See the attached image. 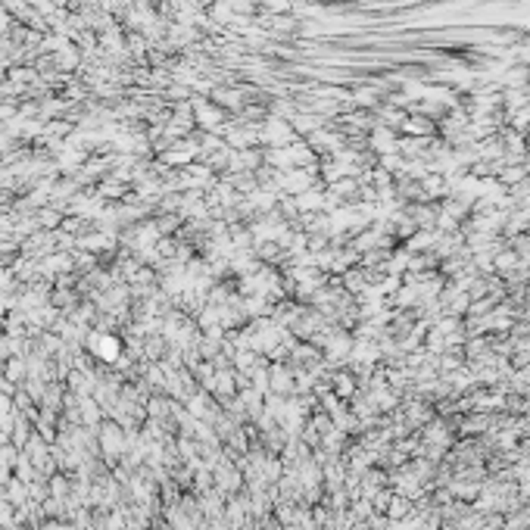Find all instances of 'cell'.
<instances>
[{
  "label": "cell",
  "mask_w": 530,
  "mask_h": 530,
  "mask_svg": "<svg viewBox=\"0 0 530 530\" xmlns=\"http://www.w3.org/2000/svg\"><path fill=\"white\" fill-rule=\"evenodd\" d=\"M397 144H399V134L384 128V125H374L371 131H368V150L374 153V156H387V153H397Z\"/></svg>",
  "instance_id": "6da1fadb"
},
{
  "label": "cell",
  "mask_w": 530,
  "mask_h": 530,
  "mask_svg": "<svg viewBox=\"0 0 530 530\" xmlns=\"http://www.w3.org/2000/svg\"><path fill=\"white\" fill-rule=\"evenodd\" d=\"M508 246L518 253L521 265L530 268V231H521V234H515V237H508Z\"/></svg>",
  "instance_id": "30bf717a"
},
{
  "label": "cell",
  "mask_w": 530,
  "mask_h": 530,
  "mask_svg": "<svg viewBox=\"0 0 530 530\" xmlns=\"http://www.w3.org/2000/svg\"><path fill=\"white\" fill-rule=\"evenodd\" d=\"M418 184H421V200H425V203H440L443 197L452 193L449 191V184H446V178H443L440 172H427Z\"/></svg>",
  "instance_id": "7a4b0ae2"
},
{
  "label": "cell",
  "mask_w": 530,
  "mask_h": 530,
  "mask_svg": "<svg viewBox=\"0 0 530 530\" xmlns=\"http://www.w3.org/2000/svg\"><path fill=\"white\" fill-rule=\"evenodd\" d=\"M253 256H256L263 265H281L284 250H281L274 240H256V244H253Z\"/></svg>",
  "instance_id": "52a82bcc"
},
{
  "label": "cell",
  "mask_w": 530,
  "mask_h": 530,
  "mask_svg": "<svg viewBox=\"0 0 530 530\" xmlns=\"http://www.w3.org/2000/svg\"><path fill=\"white\" fill-rule=\"evenodd\" d=\"M471 263L478 274H493V253H474Z\"/></svg>",
  "instance_id": "8fae6325"
},
{
  "label": "cell",
  "mask_w": 530,
  "mask_h": 530,
  "mask_svg": "<svg viewBox=\"0 0 530 530\" xmlns=\"http://www.w3.org/2000/svg\"><path fill=\"white\" fill-rule=\"evenodd\" d=\"M331 390L337 393L340 399H353L355 397V390H359V378H355L353 371H334L331 374Z\"/></svg>",
  "instance_id": "8992f818"
},
{
  "label": "cell",
  "mask_w": 530,
  "mask_h": 530,
  "mask_svg": "<svg viewBox=\"0 0 530 530\" xmlns=\"http://www.w3.org/2000/svg\"><path fill=\"white\" fill-rule=\"evenodd\" d=\"M406 212L418 231H437V203H408Z\"/></svg>",
  "instance_id": "3957f363"
},
{
  "label": "cell",
  "mask_w": 530,
  "mask_h": 530,
  "mask_svg": "<svg viewBox=\"0 0 530 530\" xmlns=\"http://www.w3.org/2000/svg\"><path fill=\"white\" fill-rule=\"evenodd\" d=\"M340 281H344V287L353 293V297H359V293H365L368 287H371V284H368V278H365V268H359V265L340 274Z\"/></svg>",
  "instance_id": "9c48e42d"
},
{
  "label": "cell",
  "mask_w": 530,
  "mask_h": 530,
  "mask_svg": "<svg viewBox=\"0 0 530 530\" xmlns=\"http://www.w3.org/2000/svg\"><path fill=\"white\" fill-rule=\"evenodd\" d=\"M0 29H10V19H6V10L0 6Z\"/></svg>",
  "instance_id": "7c38bea8"
},
{
  "label": "cell",
  "mask_w": 530,
  "mask_h": 530,
  "mask_svg": "<svg viewBox=\"0 0 530 530\" xmlns=\"http://www.w3.org/2000/svg\"><path fill=\"white\" fill-rule=\"evenodd\" d=\"M521 259H518V253L512 250V246H506V250H499L493 256V274H499L502 281H508V278H515V274L521 272Z\"/></svg>",
  "instance_id": "277c9868"
},
{
  "label": "cell",
  "mask_w": 530,
  "mask_h": 530,
  "mask_svg": "<svg viewBox=\"0 0 530 530\" xmlns=\"http://www.w3.org/2000/svg\"><path fill=\"white\" fill-rule=\"evenodd\" d=\"M399 134H406V138H434L437 134V122L427 116H418V112H408Z\"/></svg>",
  "instance_id": "5b68a950"
},
{
  "label": "cell",
  "mask_w": 530,
  "mask_h": 530,
  "mask_svg": "<svg viewBox=\"0 0 530 530\" xmlns=\"http://www.w3.org/2000/svg\"><path fill=\"white\" fill-rule=\"evenodd\" d=\"M434 244H437V231H415L412 237L402 244V250H408V253H431Z\"/></svg>",
  "instance_id": "ba28073f"
}]
</instances>
